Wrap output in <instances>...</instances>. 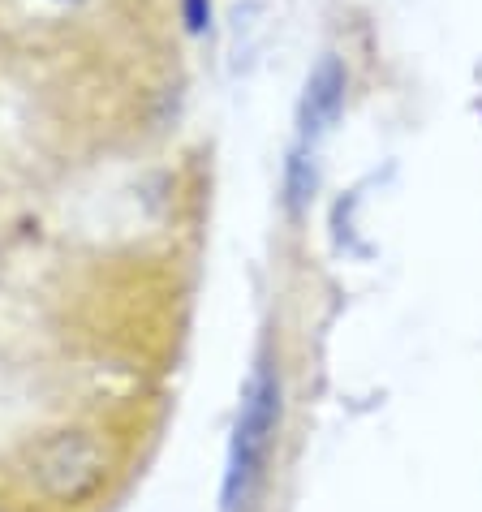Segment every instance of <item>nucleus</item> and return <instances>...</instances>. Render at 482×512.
I'll list each match as a JSON object with an SVG mask.
<instances>
[{"instance_id": "nucleus-2", "label": "nucleus", "mask_w": 482, "mask_h": 512, "mask_svg": "<svg viewBox=\"0 0 482 512\" xmlns=\"http://www.w3.org/2000/svg\"><path fill=\"white\" fill-rule=\"evenodd\" d=\"M108 478V452L95 435L65 431L52 435L35 448L31 457V482L39 495H48L52 504H78L99 491V482Z\"/></svg>"}, {"instance_id": "nucleus-1", "label": "nucleus", "mask_w": 482, "mask_h": 512, "mask_svg": "<svg viewBox=\"0 0 482 512\" xmlns=\"http://www.w3.org/2000/svg\"><path fill=\"white\" fill-rule=\"evenodd\" d=\"M276 426H280V375L263 362L254 366V375L241 388L229 469H224V512H250L254 495L263 487V469H267Z\"/></svg>"}, {"instance_id": "nucleus-4", "label": "nucleus", "mask_w": 482, "mask_h": 512, "mask_svg": "<svg viewBox=\"0 0 482 512\" xmlns=\"http://www.w3.org/2000/svg\"><path fill=\"white\" fill-rule=\"evenodd\" d=\"M186 5V26L198 35V31H207V22H211V0H181Z\"/></svg>"}, {"instance_id": "nucleus-3", "label": "nucleus", "mask_w": 482, "mask_h": 512, "mask_svg": "<svg viewBox=\"0 0 482 512\" xmlns=\"http://www.w3.org/2000/svg\"><path fill=\"white\" fill-rule=\"evenodd\" d=\"M340 108H345V69H340L336 56H323L319 69L306 78L302 104H297V134H302V142L328 134Z\"/></svg>"}]
</instances>
